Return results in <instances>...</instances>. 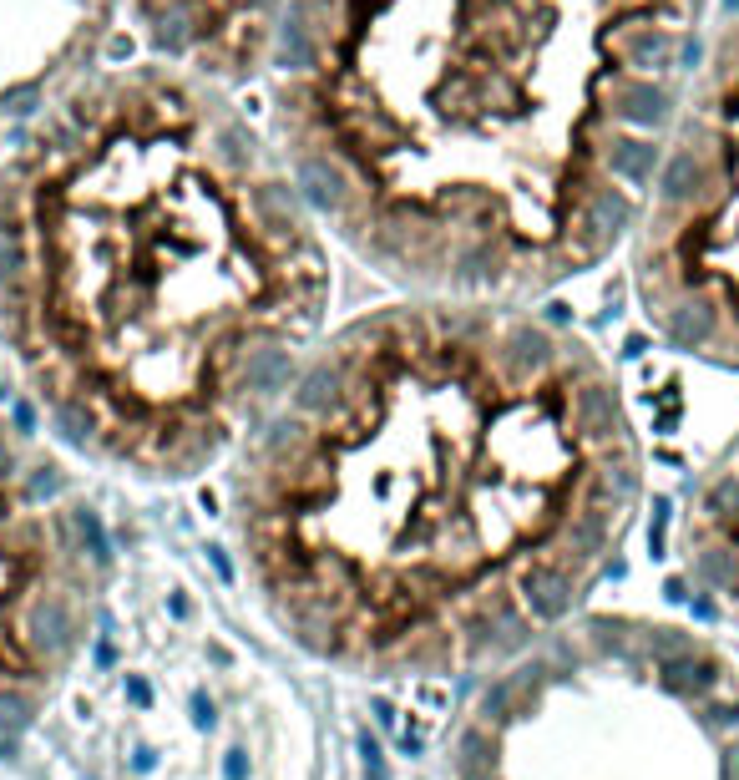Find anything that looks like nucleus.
<instances>
[{
    "instance_id": "nucleus-1",
    "label": "nucleus",
    "mask_w": 739,
    "mask_h": 780,
    "mask_svg": "<svg viewBox=\"0 0 739 780\" xmlns=\"http://www.w3.org/2000/svg\"><path fill=\"white\" fill-rule=\"evenodd\" d=\"M704 21L709 0H284L269 137L360 264L517 304L633 233Z\"/></svg>"
},
{
    "instance_id": "nucleus-2",
    "label": "nucleus",
    "mask_w": 739,
    "mask_h": 780,
    "mask_svg": "<svg viewBox=\"0 0 739 780\" xmlns=\"http://www.w3.org/2000/svg\"><path fill=\"white\" fill-rule=\"evenodd\" d=\"M324 223L233 87L117 61L0 168V325L56 436L193 477L299 380Z\"/></svg>"
},
{
    "instance_id": "nucleus-3",
    "label": "nucleus",
    "mask_w": 739,
    "mask_h": 780,
    "mask_svg": "<svg viewBox=\"0 0 739 780\" xmlns=\"http://www.w3.org/2000/svg\"><path fill=\"white\" fill-rule=\"evenodd\" d=\"M643 492L618 385L497 299L421 294L345 325L254 431L243 527L294 593L380 578L451 593L476 568L562 563V527Z\"/></svg>"
},
{
    "instance_id": "nucleus-4",
    "label": "nucleus",
    "mask_w": 739,
    "mask_h": 780,
    "mask_svg": "<svg viewBox=\"0 0 739 780\" xmlns=\"http://www.w3.org/2000/svg\"><path fill=\"white\" fill-rule=\"evenodd\" d=\"M643 315L674 350L739 365V21L709 31L633 223Z\"/></svg>"
},
{
    "instance_id": "nucleus-5",
    "label": "nucleus",
    "mask_w": 739,
    "mask_h": 780,
    "mask_svg": "<svg viewBox=\"0 0 739 780\" xmlns=\"http://www.w3.org/2000/svg\"><path fill=\"white\" fill-rule=\"evenodd\" d=\"M279 11L284 0H127L147 56L188 66L233 92L264 76Z\"/></svg>"
},
{
    "instance_id": "nucleus-6",
    "label": "nucleus",
    "mask_w": 739,
    "mask_h": 780,
    "mask_svg": "<svg viewBox=\"0 0 739 780\" xmlns=\"http://www.w3.org/2000/svg\"><path fill=\"white\" fill-rule=\"evenodd\" d=\"M517 593H522V608L537 618V623H557L572 613V603H578V578H572L567 563L557 558H532L512 573Z\"/></svg>"
},
{
    "instance_id": "nucleus-7",
    "label": "nucleus",
    "mask_w": 739,
    "mask_h": 780,
    "mask_svg": "<svg viewBox=\"0 0 739 780\" xmlns=\"http://www.w3.org/2000/svg\"><path fill=\"white\" fill-rule=\"evenodd\" d=\"M26 629H31V644H36L41 654H66V649L76 644V613H71V603H66V598L46 593V598H36V603H31Z\"/></svg>"
},
{
    "instance_id": "nucleus-8",
    "label": "nucleus",
    "mask_w": 739,
    "mask_h": 780,
    "mask_svg": "<svg viewBox=\"0 0 739 780\" xmlns=\"http://www.w3.org/2000/svg\"><path fill=\"white\" fill-rule=\"evenodd\" d=\"M659 684L679 699H699L719 684V664L714 659H699V654H679V659H664L659 664Z\"/></svg>"
},
{
    "instance_id": "nucleus-9",
    "label": "nucleus",
    "mask_w": 739,
    "mask_h": 780,
    "mask_svg": "<svg viewBox=\"0 0 739 780\" xmlns=\"http://www.w3.org/2000/svg\"><path fill=\"white\" fill-rule=\"evenodd\" d=\"M71 532H76V553H87L97 568L112 563V537H107V527H102V512H92L87 502H76V507H71Z\"/></svg>"
},
{
    "instance_id": "nucleus-10",
    "label": "nucleus",
    "mask_w": 739,
    "mask_h": 780,
    "mask_svg": "<svg viewBox=\"0 0 739 780\" xmlns=\"http://www.w3.org/2000/svg\"><path fill=\"white\" fill-rule=\"evenodd\" d=\"M517 689H512V679H497L491 689H481V705H476V715H481V725L491 730V725H507V720H517Z\"/></svg>"
},
{
    "instance_id": "nucleus-11",
    "label": "nucleus",
    "mask_w": 739,
    "mask_h": 780,
    "mask_svg": "<svg viewBox=\"0 0 739 780\" xmlns=\"http://www.w3.org/2000/svg\"><path fill=\"white\" fill-rule=\"evenodd\" d=\"M497 750V740L486 735V725H476V730H466L461 735V745H456V770L466 775V780H476L481 770H486V755Z\"/></svg>"
},
{
    "instance_id": "nucleus-12",
    "label": "nucleus",
    "mask_w": 739,
    "mask_h": 780,
    "mask_svg": "<svg viewBox=\"0 0 739 780\" xmlns=\"http://www.w3.org/2000/svg\"><path fill=\"white\" fill-rule=\"evenodd\" d=\"M31 725V694L26 689H0V730L21 735Z\"/></svg>"
},
{
    "instance_id": "nucleus-13",
    "label": "nucleus",
    "mask_w": 739,
    "mask_h": 780,
    "mask_svg": "<svg viewBox=\"0 0 739 780\" xmlns=\"http://www.w3.org/2000/svg\"><path fill=\"white\" fill-rule=\"evenodd\" d=\"M643 649L659 654V664H664V659H679V654H694V644H689L679 629H648V634H643Z\"/></svg>"
},
{
    "instance_id": "nucleus-14",
    "label": "nucleus",
    "mask_w": 739,
    "mask_h": 780,
    "mask_svg": "<svg viewBox=\"0 0 739 780\" xmlns=\"http://www.w3.org/2000/svg\"><path fill=\"white\" fill-rule=\"evenodd\" d=\"M360 750H365V780H390V770H385V755H380V745H375L370 735H360Z\"/></svg>"
},
{
    "instance_id": "nucleus-15",
    "label": "nucleus",
    "mask_w": 739,
    "mask_h": 780,
    "mask_svg": "<svg viewBox=\"0 0 739 780\" xmlns=\"http://www.w3.org/2000/svg\"><path fill=\"white\" fill-rule=\"evenodd\" d=\"M127 699H132L137 710H147V705H152V684L137 679V674H127Z\"/></svg>"
},
{
    "instance_id": "nucleus-16",
    "label": "nucleus",
    "mask_w": 739,
    "mask_h": 780,
    "mask_svg": "<svg viewBox=\"0 0 739 780\" xmlns=\"http://www.w3.org/2000/svg\"><path fill=\"white\" fill-rule=\"evenodd\" d=\"M223 775H228V780H243V775H249V760H243V750H228V760H223Z\"/></svg>"
},
{
    "instance_id": "nucleus-17",
    "label": "nucleus",
    "mask_w": 739,
    "mask_h": 780,
    "mask_svg": "<svg viewBox=\"0 0 739 780\" xmlns=\"http://www.w3.org/2000/svg\"><path fill=\"white\" fill-rule=\"evenodd\" d=\"M193 720H198L203 730H213V705H208L203 694H193Z\"/></svg>"
},
{
    "instance_id": "nucleus-18",
    "label": "nucleus",
    "mask_w": 739,
    "mask_h": 780,
    "mask_svg": "<svg viewBox=\"0 0 739 780\" xmlns=\"http://www.w3.org/2000/svg\"><path fill=\"white\" fill-rule=\"evenodd\" d=\"M112 659H117V649H112V639H102L97 644V664H112Z\"/></svg>"
},
{
    "instance_id": "nucleus-19",
    "label": "nucleus",
    "mask_w": 739,
    "mask_h": 780,
    "mask_svg": "<svg viewBox=\"0 0 739 780\" xmlns=\"http://www.w3.org/2000/svg\"><path fill=\"white\" fill-rule=\"evenodd\" d=\"M375 715H380V725H395V710L385 705V699H375Z\"/></svg>"
},
{
    "instance_id": "nucleus-20",
    "label": "nucleus",
    "mask_w": 739,
    "mask_h": 780,
    "mask_svg": "<svg viewBox=\"0 0 739 780\" xmlns=\"http://www.w3.org/2000/svg\"><path fill=\"white\" fill-rule=\"evenodd\" d=\"M476 780H486V775H476Z\"/></svg>"
}]
</instances>
